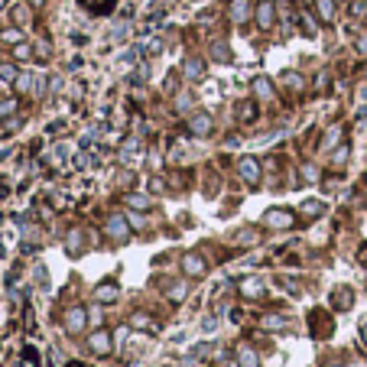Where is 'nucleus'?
I'll use <instances>...</instances> for the list:
<instances>
[{
    "instance_id": "2eb2a0df",
    "label": "nucleus",
    "mask_w": 367,
    "mask_h": 367,
    "mask_svg": "<svg viewBox=\"0 0 367 367\" xmlns=\"http://www.w3.org/2000/svg\"><path fill=\"white\" fill-rule=\"evenodd\" d=\"M254 91H257L260 98H273V88H270V81H266V78H257V81H254Z\"/></svg>"
},
{
    "instance_id": "a211bd4d",
    "label": "nucleus",
    "mask_w": 367,
    "mask_h": 367,
    "mask_svg": "<svg viewBox=\"0 0 367 367\" xmlns=\"http://www.w3.org/2000/svg\"><path fill=\"white\" fill-rule=\"evenodd\" d=\"M302 211L309 215V218H315V215H322V202H305Z\"/></svg>"
},
{
    "instance_id": "f257e3e1",
    "label": "nucleus",
    "mask_w": 367,
    "mask_h": 367,
    "mask_svg": "<svg viewBox=\"0 0 367 367\" xmlns=\"http://www.w3.org/2000/svg\"><path fill=\"white\" fill-rule=\"evenodd\" d=\"M263 224L280 231V227H289V224H293V215H289V211H283V208H270V211L263 215Z\"/></svg>"
},
{
    "instance_id": "0eeeda50",
    "label": "nucleus",
    "mask_w": 367,
    "mask_h": 367,
    "mask_svg": "<svg viewBox=\"0 0 367 367\" xmlns=\"http://www.w3.org/2000/svg\"><path fill=\"white\" fill-rule=\"evenodd\" d=\"M188 127H192V133H198V137H202V133L211 130V117H208V114H195Z\"/></svg>"
},
{
    "instance_id": "dca6fc26",
    "label": "nucleus",
    "mask_w": 367,
    "mask_h": 367,
    "mask_svg": "<svg viewBox=\"0 0 367 367\" xmlns=\"http://www.w3.org/2000/svg\"><path fill=\"white\" fill-rule=\"evenodd\" d=\"M185 75H188V78H198V75H202V62H198V59H188V62H185Z\"/></svg>"
},
{
    "instance_id": "4be33fe9",
    "label": "nucleus",
    "mask_w": 367,
    "mask_h": 367,
    "mask_svg": "<svg viewBox=\"0 0 367 367\" xmlns=\"http://www.w3.org/2000/svg\"><path fill=\"white\" fill-rule=\"evenodd\" d=\"M344 159H348V149L341 147V149H338V153H335V163H344Z\"/></svg>"
},
{
    "instance_id": "423d86ee",
    "label": "nucleus",
    "mask_w": 367,
    "mask_h": 367,
    "mask_svg": "<svg viewBox=\"0 0 367 367\" xmlns=\"http://www.w3.org/2000/svg\"><path fill=\"white\" fill-rule=\"evenodd\" d=\"M257 20H260V26H273V3L270 0H263L257 7Z\"/></svg>"
},
{
    "instance_id": "7ed1b4c3",
    "label": "nucleus",
    "mask_w": 367,
    "mask_h": 367,
    "mask_svg": "<svg viewBox=\"0 0 367 367\" xmlns=\"http://www.w3.org/2000/svg\"><path fill=\"white\" fill-rule=\"evenodd\" d=\"M237 169H241V176H244V182H250V185H254V182L260 179V166H257V159H250V156H244L241 159V166H237Z\"/></svg>"
},
{
    "instance_id": "f3484780",
    "label": "nucleus",
    "mask_w": 367,
    "mask_h": 367,
    "mask_svg": "<svg viewBox=\"0 0 367 367\" xmlns=\"http://www.w3.org/2000/svg\"><path fill=\"white\" fill-rule=\"evenodd\" d=\"M127 205H133V208L147 211V208H149V198H143V195H130V198H127Z\"/></svg>"
},
{
    "instance_id": "5701e85b",
    "label": "nucleus",
    "mask_w": 367,
    "mask_h": 367,
    "mask_svg": "<svg viewBox=\"0 0 367 367\" xmlns=\"http://www.w3.org/2000/svg\"><path fill=\"white\" fill-rule=\"evenodd\" d=\"M361 328H364V344H367V322H364V325H361Z\"/></svg>"
},
{
    "instance_id": "412c9836",
    "label": "nucleus",
    "mask_w": 367,
    "mask_h": 367,
    "mask_svg": "<svg viewBox=\"0 0 367 367\" xmlns=\"http://www.w3.org/2000/svg\"><path fill=\"white\" fill-rule=\"evenodd\" d=\"M169 296H172V299H182V296H185V286H172Z\"/></svg>"
},
{
    "instance_id": "39448f33",
    "label": "nucleus",
    "mask_w": 367,
    "mask_h": 367,
    "mask_svg": "<svg viewBox=\"0 0 367 367\" xmlns=\"http://www.w3.org/2000/svg\"><path fill=\"white\" fill-rule=\"evenodd\" d=\"M91 351H94V354H108V351H110L108 331H94V335H91Z\"/></svg>"
},
{
    "instance_id": "20e7f679",
    "label": "nucleus",
    "mask_w": 367,
    "mask_h": 367,
    "mask_svg": "<svg viewBox=\"0 0 367 367\" xmlns=\"http://www.w3.org/2000/svg\"><path fill=\"white\" fill-rule=\"evenodd\" d=\"M182 270H185L188 276H202L205 273V260L198 257V254H185V257H182Z\"/></svg>"
},
{
    "instance_id": "1a4fd4ad",
    "label": "nucleus",
    "mask_w": 367,
    "mask_h": 367,
    "mask_svg": "<svg viewBox=\"0 0 367 367\" xmlns=\"http://www.w3.org/2000/svg\"><path fill=\"white\" fill-rule=\"evenodd\" d=\"M108 234L114 237V241H124V234H127L124 218H110V221H108Z\"/></svg>"
},
{
    "instance_id": "6ab92c4d",
    "label": "nucleus",
    "mask_w": 367,
    "mask_h": 367,
    "mask_svg": "<svg viewBox=\"0 0 367 367\" xmlns=\"http://www.w3.org/2000/svg\"><path fill=\"white\" fill-rule=\"evenodd\" d=\"M319 10H322L325 20H331V13H335V10H331V0H319Z\"/></svg>"
},
{
    "instance_id": "f8f14e48",
    "label": "nucleus",
    "mask_w": 367,
    "mask_h": 367,
    "mask_svg": "<svg viewBox=\"0 0 367 367\" xmlns=\"http://www.w3.org/2000/svg\"><path fill=\"white\" fill-rule=\"evenodd\" d=\"M351 289H348V286H341V289H335V305H338V309H348V305H351Z\"/></svg>"
},
{
    "instance_id": "aec40b11",
    "label": "nucleus",
    "mask_w": 367,
    "mask_h": 367,
    "mask_svg": "<svg viewBox=\"0 0 367 367\" xmlns=\"http://www.w3.org/2000/svg\"><path fill=\"white\" fill-rule=\"evenodd\" d=\"M250 117H254V104H244V108H241V120H250Z\"/></svg>"
},
{
    "instance_id": "b1692460",
    "label": "nucleus",
    "mask_w": 367,
    "mask_h": 367,
    "mask_svg": "<svg viewBox=\"0 0 367 367\" xmlns=\"http://www.w3.org/2000/svg\"><path fill=\"white\" fill-rule=\"evenodd\" d=\"M33 3H42V0H33Z\"/></svg>"
},
{
    "instance_id": "6e6552de",
    "label": "nucleus",
    "mask_w": 367,
    "mask_h": 367,
    "mask_svg": "<svg viewBox=\"0 0 367 367\" xmlns=\"http://www.w3.org/2000/svg\"><path fill=\"white\" fill-rule=\"evenodd\" d=\"M241 293H244V296H250V299L263 296V283H260V280H244L241 283Z\"/></svg>"
},
{
    "instance_id": "9b49d317",
    "label": "nucleus",
    "mask_w": 367,
    "mask_h": 367,
    "mask_svg": "<svg viewBox=\"0 0 367 367\" xmlns=\"http://www.w3.org/2000/svg\"><path fill=\"white\" fill-rule=\"evenodd\" d=\"M237 364L241 367H260V361H257V354L250 351V348H241V351H237Z\"/></svg>"
},
{
    "instance_id": "4468645a",
    "label": "nucleus",
    "mask_w": 367,
    "mask_h": 367,
    "mask_svg": "<svg viewBox=\"0 0 367 367\" xmlns=\"http://www.w3.org/2000/svg\"><path fill=\"white\" fill-rule=\"evenodd\" d=\"M231 16H234L237 23L247 20V3H244V0H234V3H231Z\"/></svg>"
},
{
    "instance_id": "f03ea898",
    "label": "nucleus",
    "mask_w": 367,
    "mask_h": 367,
    "mask_svg": "<svg viewBox=\"0 0 367 367\" xmlns=\"http://www.w3.org/2000/svg\"><path fill=\"white\" fill-rule=\"evenodd\" d=\"M85 309L81 305H72L69 312H65V331H85Z\"/></svg>"
},
{
    "instance_id": "9d476101",
    "label": "nucleus",
    "mask_w": 367,
    "mask_h": 367,
    "mask_svg": "<svg viewBox=\"0 0 367 367\" xmlns=\"http://www.w3.org/2000/svg\"><path fill=\"white\" fill-rule=\"evenodd\" d=\"M260 328L280 331V328H286V319H283V315H263V319H260Z\"/></svg>"
},
{
    "instance_id": "ddd939ff",
    "label": "nucleus",
    "mask_w": 367,
    "mask_h": 367,
    "mask_svg": "<svg viewBox=\"0 0 367 367\" xmlns=\"http://www.w3.org/2000/svg\"><path fill=\"white\" fill-rule=\"evenodd\" d=\"M98 299H101V302L117 299V286H114V283H108V286H98Z\"/></svg>"
}]
</instances>
